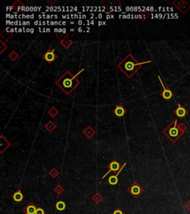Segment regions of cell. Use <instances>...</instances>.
<instances>
[{
    "label": "cell",
    "instance_id": "obj_20",
    "mask_svg": "<svg viewBox=\"0 0 190 214\" xmlns=\"http://www.w3.org/2000/svg\"><path fill=\"white\" fill-rule=\"evenodd\" d=\"M48 114H49V115L52 117V118H55V117L58 115L59 111H58V109L56 108V107H54V106H52V108L49 109V110H48Z\"/></svg>",
    "mask_w": 190,
    "mask_h": 214
},
{
    "label": "cell",
    "instance_id": "obj_21",
    "mask_svg": "<svg viewBox=\"0 0 190 214\" xmlns=\"http://www.w3.org/2000/svg\"><path fill=\"white\" fill-rule=\"evenodd\" d=\"M54 191L56 192L58 196H60V195H61L62 193L64 192V188H63V187L62 186V185H60V184H58V185H56V186L54 188Z\"/></svg>",
    "mask_w": 190,
    "mask_h": 214
},
{
    "label": "cell",
    "instance_id": "obj_15",
    "mask_svg": "<svg viewBox=\"0 0 190 214\" xmlns=\"http://www.w3.org/2000/svg\"><path fill=\"white\" fill-rule=\"evenodd\" d=\"M12 198H13V199L16 201V202L19 203V202H21L22 200H23L24 196H23V194L22 193L21 190H17V191H16L14 193H13Z\"/></svg>",
    "mask_w": 190,
    "mask_h": 214
},
{
    "label": "cell",
    "instance_id": "obj_28",
    "mask_svg": "<svg viewBox=\"0 0 190 214\" xmlns=\"http://www.w3.org/2000/svg\"><path fill=\"white\" fill-rule=\"evenodd\" d=\"M35 214H45V211L42 208H37L36 210V212H35Z\"/></svg>",
    "mask_w": 190,
    "mask_h": 214
},
{
    "label": "cell",
    "instance_id": "obj_31",
    "mask_svg": "<svg viewBox=\"0 0 190 214\" xmlns=\"http://www.w3.org/2000/svg\"><path fill=\"white\" fill-rule=\"evenodd\" d=\"M56 2H57L56 0H54V1H51V0H48V1H47V2H48V4H50L51 5H54L55 3H56Z\"/></svg>",
    "mask_w": 190,
    "mask_h": 214
},
{
    "label": "cell",
    "instance_id": "obj_11",
    "mask_svg": "<svg viewBox=\"0 0 190 214\" xmlns=\"http://www.w3.org/2000/svg\"><path fill=\"white\" fill-rule=\"evenodd\" d=\"M174 113H175V115H177L179 118L181 119V118H184V117L186 116V115L187 114V111L182 105L178 104L177 108L174 111Z\"/></svg>",
    "mask_w": 190,
    "mask_h": 214
},
{
    "label": "cell",
    "instance_id": "obj_17",
    "mask_svg": "<svg viewBox=\"0 0 190 214\" xmlns=\"http://www.w3.org/2000/svg\"><path fill=\"white\" fill-rule=\"evenodd\" d=\"M45 130H47L48 131V132H52L54 130H55V129L56 128V125L54 123L53 121H49L45 125Z\"/></svg>",
    "mask_w": 190,
    "mask_h": 214
},
{
    "label": "cell",
    "instance_id": "obj_23",
    "mask_svg": "<svg viewBox=\"0 0 190 214\" xmlns=\"http://www.w3.org/2000/svg\"><path fill=\"white\" fill-rule=\"evenodd\" d=\"M59 174H60V172H59V171L57 170V169L55 167L53 168V169H52L49 171V175L52 176V178H55L57 177V176H59Z\"/></svg>",
    "mask_w": 190,
    "mask_h": 214
},
{
    "label": "cell",
    "instance_id": "obj_12",
    "mask_svg": "<svg viewBox=\"0 0 190 214\" xmlns=\"http://www.w3.org/2000/svg\"><path fill=\"white\" fill-rule=\"evenodd\" d=\"M10 145H11V144H10V143L2 135H1V143H0V146H1L0 153H1V154H2L6 149H8V148Z\"/></svg>",
    "mask_w": 190,
    "mask_h": 214
},
{
    "label": "cell",
    "instance_id": "obj_27",
    "mask_svg": "<svg viewBox=\"0 0 190 214\" xmlns=\"http://www.w3.org/2000/svg\"><path fill=\"white\" fill-rule=\"evenodd\" d=\"M177 126H178V129L180 130V131L182 133L185 132L186 130H187V126H185V124H184V123H180V124L177 125Z\"/></svg>",
    "mask_w": 190,
    "mask_h": 214
},
{
    "label": "cell",
    "instance_id": "obj_7",
    "mask_svg": "<svg viewBox=\"0 0 190 214\" xmlns=\"http://www.w3.org/2000/svg\"><path fill=\"white\" fill-rule=\"evenodd\" d=\"M158 79H159V80H160V83H161V86H162L163 89H164V90L160 92V96L162 97L164 99H165L166 100H169V99H171V98L173 97V95H174L173 92L171 91V89L169 88H167V87L166 88V86H164V83H163L162 80H161V79H160V76H158Z\"/></svg>",
    "mask_w": 190,
    "mask_h": 214
},
{
    "label": "cell",
    "instance_id": "obj_5",
    "mask_svg": "<svg viewBox=\"0 0 190 214\" xmlns=\"http://www.w3.org/2000/svg\"><path fill=\"white\" fill-rule=\"evenodd\" d=\"M54 52H55L54 48V49L49 48L45 53H44L42 55V57L43 60H45V61L46 62V63H48V64H52V63L57 58V55L54 53Z\"/></svg>",
    "mask_w": 190,
    "mask_h": 214
},
{
    "label": "cell",
    "instance_id": "obj_1",
    "mask_svg": "<svg viewBox=\"0 0 190 214\" xmlns=\"http://www.w3.org/2000/svg\"><path fill=\"white\" fill-rule=\"evenodd\" d=\"M150 62L151 61L141 63L137 59L134 58L132 54H129L125 56V58L121 60L120 63H119L118 68L122 73L125 74V75L128 78H132L134 76V74L139 71V69L142 67L143 64L150 63Z\"/></svg>",
    "mask_w": 190,
    "mask_h": 214
},
{
    "label": "cell",
    "instance_id": "obj_9",
    "mask_svg": "<svg viewBox=\"0 0 190 214\" xmlns=\"http://www.w3.org/2000/svg\"><path fill=\"white\" fill-rule=\"evenodd\" d=\"M113 113L118 118H121L125 115V114L126 113V110L125 109V108L122 105H118V106H116V107L113 110Z\"/></svg>",
    "mask_w": 190,
    "mask_h": 214
},
{
    "label": "cell",
    "instance_id": "obj_8",
    "mask_svg": "<svg viewBox=\"0 0 190 214\" xmlns=\"http://www.w3.org/2000/svg\"><path fill=\"white\" fill-rule=\"evenodd\" d=\"M126 165V163L125 162L123 164V165H122V167H121V169H120L118 172H117V174L115 175H112V176H111L109 178V180H108V181H109V183L111 185H116V184H118V176H119V174L120 173L121 171L122 170V169H123L124 167H125V166Z\"/></svg>",
    "mask_w": 190,
    "mask_h": 214
},
{
    "label": "cell",
    "instance_id": "obj_29",
    "mask_svg": "<svg viewBox=\"0 0 190 214\" xmlns=\"http://www.w3.org/2000/svg\"><path fill=\"white\" fill-rule=\"evenodd\" d=\"M111 214H124V213L120 208H116Z\"/></svg>",
    "mask_w": 190,
    "mask_h": 214
},
{
    "label": "cell",
    "instance_id": "obj_14",
    "mask_svg": "<svg viewBox=\"0 0 190 214\" xmlns=\"http://www.w3.org/2000/svg\"><path fill=\"white\" fill-rule=\"evenodd\" d=\"M60 44H61V45L64 47V48H65V49H68V48H69L70 47L73 45V41L69 39L68 33L66 34L65 37L63 38L62 40H60Z\"/></svg>",
    "mask_w": 190,
    "mask_h": 214
},
{
    "label": "cell",
    "instance_id": "obj_26",
    "mask_svg": "<svg viewBox=\"0 0 190 214\" xmlns=\"http://www.w3.org/2000/svg\"><path fill=\"white\" fill-rule=\"evenodd\" d=\"M0 43H1V48H0V54H2L4 52V51L7 49V48H8V45H7L3 41H2V40L0 41Z\"/></svg>",
    "mask_w": 190,
    "mask_h": 214
},
{
    "label": "cell",
    "instance_id": "obj_4",
    "mask_svg": "<svg viewBox=\"0 0 190 214\" xmlns=\"http://www.w3.org/2000/svg\"><path fill=\"white\" fill-rule=\"evenodd\" d=\"M127 192L134 199H137L141 194H143V192H144V189L141 186V184H139L137 181H134L128 188Z\"/></svg>",
    "mask_w": 190,
    "mask_h": 214
},
{
    "label": "cell",
    "instance_id": "obj_3",
    "mask_svg": "<svg viewBox=\"0 0 190 214\" xmlns=\"http://www.w3.org/2000/svg\"><path fill=\"white\" fill-rule=\"evenodd\" d=\"M163 133L173 143H175L182 135L184 134L178 129V126L177 125V121L172 122L170 125H169V126L166 128L165 130L163 131Z\"/></svg>",
    "mask_w": 190,
    "mask_h": 214
},
{
    "label": "cell",
    "instance_id": "obj_22",
    "mask_svg": "<svg viewBox=\"0 0 190 214\" xmlns=\"http://www.w3.org/2000/svg\"><path fill=\"white\" fill-rule=\"evenodd\" d=\"M8 57L12 60V61H15L19 58V54L16 51H12L8 54Z\"/></svg>",
    "mask_w": 190,
    "mask_h": 214
},
{
    "label": "cell",
    "instance_id": "obj_19",
    "mask_svg": "<svg viewBox=\"0 0 190 214\" xmlns=\"http://www.w3.org/2000/svg\"><path fill=\"white\" fill-rule=\"evenodd\" d=\"M55 206H56V210L59 211H64V210L65 209V208H66V204H65V203L63 201H57Z\"/></svg>",
    "mask_w": 190,
    "mask_h": 214
},
{
    "label": "cell",
    "instance_id": "obj_2",
    "mask_svg": "<svg viewBox=\"0 0 190 214\" xmlns=\"http://www.w3.org/2000/svg\"><path fill=\"white\" fill-rule=\"evenodd\" d=\"M77 76L73 75L69 71H66L56 80V85L63 92L69 95L80 84V82L76 78Z\"/></svg>",
    "mask_w": 190,
    "mask_h": 214
},
{
    "label": "cell",
    "instance_id": "obj_16",
    "mask_svg": "<svg viewBox=\"0 0 190 214\" xmlns=\"http://www.w3.org/2000/svg\"><path fill=\"white\" fill-rule=\"evenodd\" d=\"M91 199H92V201H94L95 204H98L103 201V196H102L100 192H97V193H95V194L92 196Z\"/></svg>",
    "mask_w": 190,
    "mask_h": 214
},
{
    "label": "cell",
    "instance_id": "obj_6",
    "mask_svg": "<svg viewBox=\"0 0 190 214\" xmlns=\"http://www.w3.org/2000/svg\"><path fill=\"white\" fill-rule=\"evenodd\" d=\"M108 167H109V170L108 171L107 173H106V174L103 176V177H102L103 179H104L105 178H106V176H107L109 173H111V172H118V171L121 169L122 166H121L120 164V163L118 162L117 160L113 159L112 161H111V162L109 164V165H108Z\"/></svg>",
    "mask_w": 190,
    "mask_h": 214
},
{
    "label": "cell",
    "instance_id": "obj_30",
    "mask_svg": "<svg viewBox=\"0 0 190 214\" xmlns=\"http://www.w3.org/2000/svg\"><path fill=\"white\" fill-rule=\"evenodd\" d=\"M185 208L187 210V211H190V201H187V203L185 204Z\"/></svg>",
    "mask_w": 190,
    "mask_h": 214
},
{
    "label": "cell",
    "instance_id": "obj_24",
    "mask_svg": "<svg viewBox=\"0 0 190 214\" xmlns=\"http://www.w3.org/2000/svg\"><path fill=\"white\" fill-rule=\"evenodd\" d=\"M183 3H184V2H183ZM189 8H190L189 5V4H187V2H185V3H184V5H180V6L179 7V8H178L179 10H181V11L183 12V13H186V12H187V10H188L189 9Z\"/></svg>",
    "mask_w": 190,
    "mask_h": 214
},
{
    "label": "cell",
    "instance_id": "obj_13",
    "mask_svg": "<svg viewBox=\"0 0 190 214\" xmlns=\"http://www.w3.org/2000/svg\"><path fill=\"white\" fill-rule=\"evenodd\" d=\"M96 133V131L94 130L91 126H88L83 131V134L88 139H91Z\"/></svg>",
    "mask_w": 190,
    "mask_h": 214
},
{
    "label": "cell",
    "instance_id": "obj_10",
    "mask_svg": "<svg viewBox=\"0 0 190 214\" xmlns=\"http://www.w3.org/2000/svg\"><path fill=\"white\" fill-rule=\"evenodd\" d=\"M36 207L33 202H29L25 208L22 209V211L25 213V214H35L36 212Z\"/></svg>",
    "mask_w": 190,
    "mask_h": 214
},
{
    "label": "cell",
    "instance_id": "obj_25",
    "mask_svg": "<svg viewBox=\"0 0 190 214\" xmlns=\"http://www.w3.org/2000/svg\"><path fill=\"white\" fill-rule=\"evenodd\" d=\"M149 17V13H147V12H141V13H139V18L141 19V20H143V21H145L146 19H147V17Z\"/></svg>",
    "mask_w": 190,
    "mask_h": 214
},
{
    "label": "cell",
    "instance_id": "obj_18",
    "mask_svg": "<svg viewBox=\"0 0 190 214\" xmlns=\"http://www.w3.org/2000/svg\"><path fill=\"white\" fill-rule=\"evenodd\" d=\"M25 5H24V4L22 3V2H21V1H19V0H17V1H16L12 5V7H13V8L15 9L17 11H19L20 10H21V8H22V7H24Z\"/></svg>",
    "mask_w": 190,
    "mask_h": 214
}]
</instances>
